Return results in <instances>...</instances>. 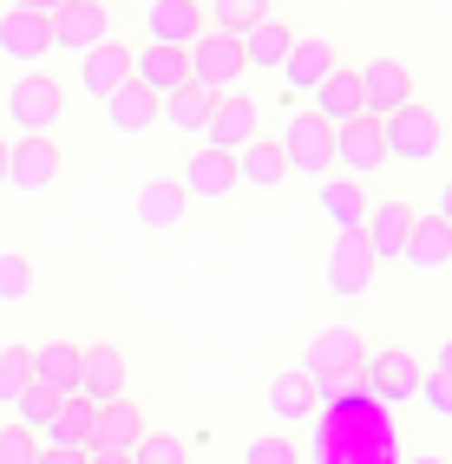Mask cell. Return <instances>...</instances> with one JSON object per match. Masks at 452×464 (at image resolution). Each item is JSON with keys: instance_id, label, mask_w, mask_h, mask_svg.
<instances>
[{"instance_id": "6da1fadb", "label": "cell", "mask_w": 452, "mask_h": 464, "mask_svg": "<svg viewBox=\"0 0 452 464\" xmlns=\"http://www.w3.org/2000/svg\"><path fill=\"white\" fill-rule=\"evenodd\" d=\"M7 125L20 131V138H53V125H59V111H66V85H59L53 72H26V79H14L7 85Z\"/></svg>"}, {"instance_id": "7a4b0ae2", "label": "cell", "mask_w": 452, "mask_h": 464, "mask_svg": "<svg viewBox=\"0 0 452 464\" xmlns=\"http://www.w3.org/2000/svg\"><path fill=\"white\" fill-rule=\"evenodd\" d=\"M380 138H387V164H419L427 170L439 158V144H446V125L433 118V105H400L394 118H380Z\"/></svg>"}, {"instance_id": "3957f363", "label": "cell", "mask_w": 452, "mask_h": 464, "mask_svg": "<svg viewBox=\"0 0 452 464\" xmlns=\"http://www.w3.org/2000/svg\"><path fill=\"white\" fill-rule=\"evenodd\" d=\"M374 282H380V262H374L368 242H360V229L335 236V249L321 256V288L335 301H360V295H374Z\"/></svg>"}, {"instance_id": "277c9868", "label": "cell", "mask_w": 452, "mask_h": 464, "mask_svg": "<svg viewBox=\"0 0 452 464\" xmlns=\"http://www.w3.org/2000/svg\"><path fill=\"white\" fill-rule=\"evenodd\" d=\"M282 144V164H289V177H328V164H335V125H321L315 111H295L289 118V131L276 138Z\"/></svg>"}, {"instance_id": "5b68a950", "label": "cell", "mask_w": 452, "mask_h": 464, "mask_svg": "<svg viewBox=\"0 0 452 464\" xmlns=\"http://www.w3.org/2000/svg\"><path fill=\"white\" fill-rule=\"evenodd\" d=\"M184 59H191V85L217 92V99H223V92H236V79L250 72V66H243V46H236L230 34H210V26L184 46Z\"/></svg>"}, {"instance_id": "8992f818", "label": "cell", "mask_w": 452, "mask_h": 464, "mask_svg": "<svg viewBox=\"0 0 452 464\" xmlns=\"http://www.w3.org/2000/svg\"><path fill=\"white\" fill-rule=\"evenodd\" d=\"M177 183H184V197L191 203H230L236 197V150H210V144H197L191 158H184V170H177Z\"/></svg>"}, {"instance_id": "52a82bcc", "label": "cell", "mask_w": 452, "mask_h": 464, "mask_svg": "<svg viewBox=\"0 0 452 464\" xmlns=\"http://www.w3.org/2000/svg\"><path fill=\"white\" fill-rule=\"evenodd\" d=\"M368 366V340L354 327H321L309 347H301V373L309 380H335V373H360Z\"/></svg>"}, {"instance_id": "ba28073f", "label": "cell", "mask_w": 452, "mask_h": 464, "mask_svg": "<svg viewBox=\"0 0 452 464\" xmlns=\"http://www.w3.org/2000/svg\"><path fill=\"white\" fill-rule=\"evenodd\" d=\"M360 380H368V399H380V406H407V399H419L427 366H419L407 347H387V353H374L360 366Z\"/></svg>"}, {"instance_id": "9c48e42d", "label": "cell", "mask_w": 452, "mask_h": 464, "mask_svg": "<svg viewBox=\"0 0 452 464\" xmlns=\"http://www.w3.org/2000/svg\"><path fill=\"white\" fill-rule=\"evenodd\" d=\"M59 144L53 138H14L7 144V190H20V197H40V190H53L59 183Z\"/></svg>"}, {"instance_id": "30bf717a", "label": "cell", "mask_w": 452, "mask_h": 464, "mask_svg": "<svg viewBox=\"0 0 452 464\" xmlns=\"http://www.w3.org/2000/svg\"><path fill=\"white\" fill-rule=\"evenodd\" d=\"M46 26H53V53H93L112 40V14L93 0H59Z\"/></svg>"}, {"instance_id": "8fae6325", "label": "cell", "mask_w": 452, "mask_h": 464, "mask_svg": "<svg viewBox=\"0 0 452 464\" xmlns=\"http://www.w3.org/2000/svg\"><path fill=\"white\" fill-rule=\"evenodd\" d=\"M360 79V105H368V118H394L400 105H413V72H407V59H368V66L354 72Z\"/></svg>"}, {"instance_id": "7c38bea8", "label": "cell", "mask_w": 452, "mask_h": 464, "mask_svg": "<svg viewBox=\"0 0 452 464\" xmlns=\"http://www.w3.org/2000/svg\"><path fill=\"white\" fill-rule=\"evenodd\" d=\"M335 164H341V177H354V183H368L374 170H387L380 118H354V125H335Z\"/></svg>"}, {"instance_id": "4fadbf2b", "label": "cell", "mask_w": 452, "mask_h": 464, "mask_svg": "<svg viewBox=\"0 0 452 464\" xmlns=\"http://www.w3.org/2000/svg\"><path fill=\"white\" fill-rule=\"evenodd\" d=\"M250 138H262V105L243 99V92H223L217 111H210V125H203V144L210 150H243Z\"/></svg>"}, {"instance_id": "5bb4252c", "label": "cell", "mask_w": 452, "mask_h": 464, "mask_svg": "<svg viewBox=\"0 0 452 464\" xmlns=\"http://www.w3.org/2000/svg\"><path fill=\"white\" fill-rule=\"evenodd\" d=\"M413 223H419V209H413L407 197H394V203H368V223H360V242L374 249V262H400V249H407Z\"/></svg>"}, {"instance_id": "9a60e30c", "label": "cell", "mask_w": 452, "mask_h": 464, "mask_svg": "<svg viewBox=\"0 0 452 464\" xmlns=\"http://www.w3.org/2000/svg\"><path fill=\"white\" fill-rule=\"evenodd\" d=\"M125 380H132V366L118 347H79V392L85 406H105V399H125Z\"/></svg>"}, {"instance_id": "2e32d148", "label": "cell", "mask_w": 452, "mask_h": 464, "mask_svg": "<svg viewBox=\"0 0 452 464\" xmlns=\"http://www.w3.org/2000/svg\"><path fill=\"white\" fill-rule=\"evenodd\" d=\"M138 439H144V412L132 399H105V406H93V419H85V451H132Z\"/></svg>"}, {"instance_id": "e0dca14e", "label": "cell", "mask_w": 452, "mask_h": 464, "mask_svg": "<svg viewBox=\"0 0 452 464\" xmlns=\"http://www.w3.org/2000/svg\"><path fill=\"white\" fill-rule=\"evenodd\" d=\"M203 34V0H144V46H191Z\"/></svg>"}, {"instance_id": "ac0fdd59", "label": "cell", "mask_w": 452, "mask_h": 464, "mask_svg": "<svg viewBox=\"0 0 452 464\" xmlns=\"http://www.w3.org/2000/svg\"><path fill=\"white\" fill-rule=\"evenodd\" d=\"M132 85H144L151 99H171L177 85H191V59H184V46H144V53H132Z\"/></svg>"}, {"instance_id": "d6986e66", "label": "cell", "mask_w": 452, "mask_h": 464, "mask_svg": "<svg viewBox=\"0 0 452 464\" xmlns=\"http://www.w3.org/2000/svg\"><path fill=\"white\" fill-rule=\"evenodd\" d=\"M0 53H7L14 66H40V59L53 53L46 14H14V7H0Z\"/></svg>"}, {"instance_id": "ffe728a7", "label": "cell", "mask_w": 452, "mask_h": 464, "mask_svg": "<svg viewBox=\"0 0 452 464\" xmlns=\"http://www.w3.org/2000/svg\"><path fill=\"white\" fill-rule=\"evenodd\" d=\"M125 79H132V46L105 40V46H93V53H79V92H85V99L105 105Z\"/></svg>"}, {"instance_id": "44dd1931", "label": "cell", "mask_w": 452, "mask_h": 464, "mask_svg": "<svg viewBox=\"0 0 452 464\" xmlns=\"http://www.w3.org/2000/svg\"><path fill=\"white\" fill-rule=\"evenodd\" d=\"M282 183H289V164L276 138H250L236 150V190H282Z\"/></svg>"}, {"instance_id": "7402d4cb", "label": "cell", "mask_w": 452, "mask_h": 464, "mask_svg": "<svg viewBox=\"0 0 452 464\" xmlns=\"http://www.w3.org/2000/svg\"><path fill=\"white\" fill-rule=\"evenodd\" d=\"M34 386H46L53 399L79 392V340H46V347H34Z\"/></svg>"}, {"instance_id": "603a6c76", "label": "cell", "mask_w": 452, "mask_h": 464, "mask_svg": "<svg viewBox=\"0 0 452 464\" xmlns=\"http://www.w3.org/2000/svg\"><path fill=\"white\" fill-rule=\"evenodd\" d=\"M315 118H321V125H354V118H368V105H360V79L348 66H335L315 85Z\"/></svg>"}, {"instance_id": "cb8c5ba5", "label": "cell", "mask_w": 452, "mask_h": 464, "mask_svg": "<svg viewBox=\"0 0 452 464\" xmlns=\"http://www.w3.org/2000/svg\"><path fill=\"white\" fill-rule=\"evenodd\" d=\"M184 216H191V197H184V183H177V177H151L138 190V223L144 229H177Z\"/></svg>"}, {"instance_id": "d4e9b609", "label": "cell", "mask_w": 452, "mask_h": 464, "mask_svg": "<svg viewBox=\"0 0 452 464\" xmlns=\"http://www.w3.org/2000/svg\"><path fill=\"white\" fill-rule=\"evenodd\" d=\"M321 216H328V229L348 236L368 223V183H354V177H321Z\"/></svg>"}, {"instance_id": "484cf974", "label": "cell", "mask_w": 452, "mask_h": 464, "mask_svg": "<svg viewBox=\"0 0 452 464\" xmlns=\"http://www.w3.org/2000/svg\"><path fill=\"white\" fill-rule=\"evenodd\" d=\"M400 262L407 268H452V229L439 223V216H427L419 209V223H413V236H407V249H400Z\"/></svg>"}, {"instance_id": "4316f807", "label": "cell", "mask_w": 452, "mask_h": 464, "mask_svg": "<svg viewBox=\"0 0 452 464\" xmlns=\"http://www.w3.org/2000/svg\"><path fill=\"white\" fill-rule=\"evenodd\" d=\"M321 399H315V380L301 373V366H282L276 380H269V419H315Z\"/></svg>"}, {"instance_id": "83f0119b", "label": "cell", "mask_w": 452, "mask_h": 464, "mask_svg": "<svg viewBox=\"0 0 452 464\" xmlns=\"http://www.w3.org/2000/svg\"><path fill=\"white\" fill-rule=\"evenodd\" d=\"M85 419H93L85 399H59V406L46 412V425L34 431L40 451H85Z\"/></svg>"}, {"instance_id": "f1b7e54d", "label": "cell", "mask_w": 452, "mask_h": 464, "mask_svg": "<svg viewBox=\"0 0 452 464\" xmlns=\"http://www.w3.org/2000/svg\"><path fill=\"white\" fill-rule=\"evenodd\" d=\"M328 72H335V46H328V40H295V46H289V59H282L289 99H295V92H315Z\"/></svg>"}, {"instance_id": "f546056e", "label": "cell", "mask_w": 452, "mask_h": 464, "mask_svg": "<svg viewBox=\"0 0 452 464\" xmlns=\"http://www.w3.org/2000/svg\"><path fill=\"white\" fill-rule=\"evenodd\" d=\"M105 118H112V131H118V138H138V131L158 125V99H151L144 85L125 79V85H118L112 99H105Z\"/></svg>"}, {"instance_id": "4dcf8cb0", "label": "cell", "mask_w": 452, "mask_h": 464, "mask_svg": "<svg viewBox=\"0 0 452 464\" xmlns=\"http://www.w3.org/2000/svg\"><path fill=\"white\" fill-rule=\"evenodd\" d=\"M210 111H217V92H203V85H177L171 99L158 105V118H164L171 131H184V138H203Z\"/></svg>"}, {"instance_id": "1f68e13d", "label": "cell", "mask_w": 452, "mask_h": 464, "mask_svg": "<svg viewBox=\"0 0 452 464\" xmlns=\"http://www.w3.org/2000/svg\"><path fill=\"white\" fill-rule=\"evenodd\" d=\"M236 46H243V66H256V72H269V66H282V59H289V46H295V34H289V26H282V20H256V26H250V34H243V40H236Z\"/></svg>"}, {"instance_id": "d6a6232c", "label": "cell", "mask_w": 452, "mask_h": 464, "mask_svg": "<svg viewBox=\"0 0 452 464\" xmlns=\"http://www.w3.org/2000/svg\"><path fill=\"white\" fill-rule=\"evenodd\" d=\"M256 20H269V0H210V14H203L210 34H230V40H243Z\"/></svg>"}, {"instance_id": "836d02e7", "label": "cell", "mask_w": 452, "mask_h": 464, "mask_svg": "<svg viewBox=\"0 0 452 464\" xmlns=\"http://www.w3.org/2000/svg\"><path fill=\"white\" fill-rule=\"evenodd\" d=\"M26 386H34V347H7L0 353V406H14Z\"/></svg>"}, {"instance_id": "e575fe53", "label": "cell", "mask_w": 452, "mask_h": 464, "mask_svg": "<svg viewBox=\"0 0 452 464\" xmlns=\"http://www.w3.org/2000/svg\"><path fill=\"white\" fill-rule=\"evenodd\" d=\"M34 288H40L34 262H26L20 249H7V256H0V301H34Z\"/></svg>"}, {"instance_id": "d590c367", "label": "cell", "mask_w": 452, "mask_h": 464, "mask_svg": "<svg viewBox=\"0 0 452 464\" xmlns=\"http://www.w3.org/2000/svg\"><path fill=\"white\" fill-rule=\"evenodd\" d=\"M125 458H132V464H184L191 445H184V439H171V431H144V439H138Z\"/></svg>"}, {"instance_id": "8d00e7d4", "label": "cell", "mask_w": 452, "mask_h": 464, "mask_svg": "<svg viewBox=\"0 0 452 464\" xmlns=\"http://www.w3.org/2000/svg\"><path fill=\"white\" fill-rule=\"evenodd\" d=\"M243 464H301V445L289 431H262V439L243 445Z\"/></svg>"}, {"instance_id": "74e56055", "label": "cell", "mask_w": 452, "mask_h": 464, "mask_svg": "<svg viewBox=\"0 0 452 464\" xmlns=\"http://www.w3.org/2000/svg\"><path fill=\"white\" fill-rule=\"evenodd\" d=\"M315 399L328 412H348V406H360V399H368V380L360 373H335V380H315Z\"/></svg>"}, {"instance_id": "f35d334b", "label": "cell", "mask_w": 452, "mask_h": 464, "mask_svg": "<svg viewBox=\"0 0 452 464\" xmlns=\"http://www.w3.org/2000/svg\"><path fill=\"white\" fill-rule=\"evenodd\" d=\"M0 464H40V439H34V431H26V425H0Z\"/></svg>"}, {"instance_id": "ab89813d", "label": "cell", "mask_w": 452, "mask_h": 464, "mask_svg": "<svg viewBox=\"0 0 452 464\" xmlns=\"http://www.w3.org/2000/svg\"><path fill=\"white\" fill-rule=\"evenodd\" d=\"M419 392H427V406H433L439 419H452V373H446V366H433V373L419 380Z\"/></svg>"}, {"instance_id": "60d3db41", "label": "cell", "mask_w": 452, "mask_h": 464, "mask_svg": "<svg viewBox=\"0 0 452 464\" xmlns=\"http://www.w3.org/2000/svg\"><path fill=\"white\" fill-rule=\"evenodd\" d=\"M433 216H439V223H446V229H452V177H446V183H439V197H433Z\"/></svg>"}, {"instance_id": "b9f144b4", "label": "cell", "mask_w": 452, "mask_h": 464, "mask_svg": "<svg viewBox=\"0 0 452 464\" xmlns=\"http://www.w3.org/2000/svg\"><path fill=\"white\" fill-rule=\"evenodd\" d=\"M7 7H14V14H46V20H53L59 0H7Z\"/></svg>"}, {"instance_id": "7bdbcfd3", "label": "cell", "mask_w": 452, "mask_h": 464, "mask_svg": "<svg viewBox=\"0 0 452 464\" xmlns=\"http://www.w3.org/2000/svg\"><path fill=\"white\" fill-rule=\"evenodd\" d=\"M40 464H85V451H40Z\"/></svg>"}, {"instance_id": "ee69618b", "label": "cell", "mask_w": 452, "mask_h": 464, "mask_svg": "<svg viewBox=\"0 0 452 464\" xmlns=\"http://www.w3.org/2000/svg\"><path fill=\"white\" fill-rule=\"evenodd\" d=\"M85 464H132L125 451H85Z\"/></svg>"}, {"instance_id": "f6af8a7d", "label": "cell", "mask_w": 452, "mask_h": 464, "mask_svg": "<svg viewBox=\"0 0 452 464\" xmlns=\"http://www.w3.org/2000/svg\"><path fill=\"white\" fill-rule=\"evenodd\" d=\"M400 464H452V458H439V451H407Z\"/></svg>"}, {"instance_id": "bcb514c9", "label": "cell", "mask_w": 452, "mask_h": 464, "mask_svg": "<svg viewBox=\"0 0 452 464\" xmlns=\"http://www.w3.org/2000/svg\"><path fill=\"white\" fill-rule=\"evenodd\" d=\"M0 190H7V138H0Z\"/></svg>"}, {"instance_id": "7dc6e473", "label": "cell", "mask_w": 452, "mask_h": 464, "mask_svg": "<svg viewBox=\"0 0 452 464\" xmlns=\"http://www.w3.org/2000/svg\"><path fill=\"white\" fill-rule=\"evenodd\" d=\"M439 366H446V373H452V340H446V347H439Z\"/></svg>"}, {"instance_id": "c3c4849f", "label": "cell", "mask_w": 452, "mask_h": 464, "mask_svg": "<svg viewBox=\"0 0 452 464\" xmlns=\"http://www.w3.org/2000/svg\"><path fill=\"white\" fill-rule=\"evenodd\" d=\"M93 7H105V0H93Z\"/></svg>"}, {"instance_id": "681fc988", "label": "cell", "mask_w": 452, "mask_h": 464, "mask_svg": "<svg viewBox=\"0 0 452 464\" xmlns=\"http://www.w3.org/2000/svg\"><path fill=\"white\" fill-rule=\"evenodd\" d=\"M446 144H452V131H446Z\"/></svg>"}]
</instances>
